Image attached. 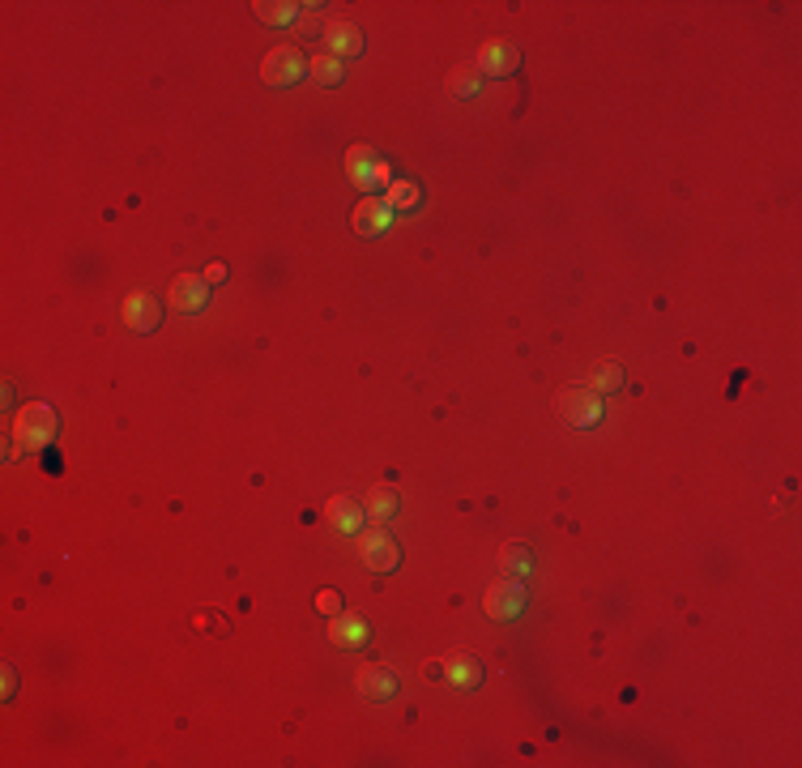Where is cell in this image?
<instances>
[{
	"label": "cell",
	"mask_w": 802,
	"mask_h": 768,
	"mask_svg": "<svg viewBox=\"0 0 802 768\" xmlns=\"http://www.w3.org/2000/svg\"><path fill=\"white\" fill-rule=\"evenodd\" d=\"M376 171H380V154L372 146H350V154H346L350 184H359L363 192H376Z\"/></svg>",
	"instance_id": "5bb4252c"
},
{
	"label": "cell",
	"mask_w": 802,
	"mask_h": 768,
	"mask_svg": "<svg viewBox=\"0 0 802 768\" xmlns=\"http://www.w3.org/2000/svg\"><path fill=\"white\" fill-rule=\"evenodd\" d=\"M559 414L568 427H593L602 419V393H593L589 384H568L559 389Z\"/></svg>",
	"instance_id": "3957f363"
},
{
	"label": "cell",
	"mask_w": 802,
	"mask_h": 768,
	"mask_svg": "<svg viewBox=\"0 0 802 768\" xmlns=\"http://www.w3.org/2000/svg\"><path fill=\"white\" fill-rule=\"evenodd\" d=\"M393 205L384 201V197H376V192H367V197L355 205V231L359 235H384L393 227Z\"/></svg>",
	"instance_id": "30bf717a"
},
{
	"label": "cell",
	"mask_w": 802,
	"mask_h": 768,
	"mask_svg": "<svg viewBox=\"0 0 802 768\" xmlns=\"http://www.w3.org/2000/svg\"><path fill=\"white\" fill-rule=\"evenodd\" d=\"M210 291L214 286L201 274H175L167 286V308L175 316H197V312H205V303H210Z\"/></svg>",
	"instance_id": "277c9868"
},
{
	"label": "cell",
	"mask_w": 802,
	"mask_h": 768,
	"mask_svg": "<svg viewBox=\"0 0 802 768\" xmlns=\"http://www.w3.org/2000/svg\"><path fill=\"white\" fill-rule=\"evenodd\" d=\"M124 325L133 333H154L158 325H163V299L150 295V291H133L124 299Z\"/></svg>",
	"instance_id": "ba28073f"
},
{
	"label": "cell",
	"mask_w": 802,
	"mask_h": 768,
	"mask_svg": "<svg viewBox=\"0 0 802 768\" xmlns=\"http://www.w3.org/2000/svg\"><path fill=\"white\" fill-rule=\"evenodd\" d=\"M0 687H5V692H0V696H13V692H18V670H13V666H5V683H0Z\"/></svg>",
	"instance_id": "484cf974"
},
{
	"label": "cell",
	"mask_w": 802,
	"mask_h": 768,
	"mask_svg": "<svg viewBox=\"0 0 802 768\" xmlns=\"http://www.w3.org/2000/svg\"><path fill=\"white\" fill-rule=\"evenodd\" d=\"M325 517L338 525L342 534H359L363 530V521H367V512H363V504L359 500H350V495H333V500L325 504Z\"/></svg>",
	"instance_id": "9a60e30c"
},
{
	"label": "cell",
	"mask_w": 802,
	"mask_h": 768,
	"mask_svg": "<svg viewBox=\"0 0 802 768\" xmlns=\"http://www.w3.org/2000/svg\"><path fill=\"white\" fill-rule=\"evenodd\" d=\"M355 687H359V696H367V700H393L401 692V679L393 675L389 666H363Z\"/></svg>",
	"instance_id": "7c38bea8"
},
{
	"label": "cell",
	"mask_w": 802,
	"mask_h": 768,
	"mask_svg": "<svg viewBox=\"0 0 802 768\" xmlns=\"http://www.w3.org/2000/svg\"><path fill=\"white\" fill-rule=\"evenodd\" d=\"M384 201L393 205V214H410V210H419L423 205V188L414 180H393L389 188H384Z\"/></svg>",
	"instance_id": "e0dca14e"
},
{
	"label": "cell",
	"mask_w": 802,
	"mask_h": 768,
	"mask_svg": "<svg viewBox=\"0 0 802 768\" xmlns=\"http://www.w3.org/2000/svg\"><path fill=\"white\" fill-rule=\"evenodd\" d=\"M623 384H628V376H623L619 363H598V367H593V376H589V389L593 393H606V397L619 393Z\"/></svg>",
	"instance_id": "7402d4cb"
},
{
	"label": "cell",
	"mask_w": 802,
	"mask_h": 768,
	"mask_svg": "<svg viewBox=\"0 0 802 768\" xmlns=\"http://www.w3.org/2000/svg\"><path fill=\"white\" fill-rule=\"evenodd\" d=\"M329 640H333V645H338V649H363L367 645V640H372V623H367V619H359V615H333L329 619Z\"/></svg>",
	"instance_id": "8fae6325"
},
{
	"label": "cell",
	"mask_w": 802,
	"mask_h": 768,
	"mask_svg": "<svg viewBox=\"0 0 802 768\" xmlns=\"http://www.w3.org/2000/svg\"><path fill=\"white\" fill-rule=\"evenodd\" d=\"M483 82H487V77L478 73V64H457L453 77H448V86H453L457 99H474V94L483 90Z\"/></svg>",
	"instance_id": "44dd1931"
},
{
	"label": "cell",
	"mask_w": 802,
	"mask_h": 768,
	"mask_svg": "<svg viewBox=\"0 0 802 768\" xmlns=\"http://www.w3.org/2000/svg\"><path fill=\"white\" fill-rule=\"evenodd\" d=\"M308 77H312L316 86H342V82H346V69H342V60H338V56L320 52V56L308 60Z\"/></svg>",
	"instance_id": "d6986e66"
},
{
	"label": "cell",
	"mask_w": 802,
	"mask_h": 768,
	"mask_svg": "<svg viewBox=\"0 0 802 768\" xmlns=\"http://www.w3.org/2000/svg\"><path fill=\"white\" fill-rule=\"evenodd\" d=\"M440 675L448 687H457V692H478L487 679V670H483V658H478V653H448Z\"/></svg>",
	"instance_id": "52a82bcc"
},
{
	"label": "cell",
	"mask_w": 802,
	"mask_h": 768,
	"mask_svg": "<svg viewBox=\"0 0 802 768\" xmlns=\"http://www.w3.org/2000/svg\"><path fill=\"white\" fill-rule=\"evenodd\" d=\"M359 559L372 572H393V568H401V542L384 530V525H372V530L359 538Z\"/></svg>",
	"instance_id": "8992f818"
},
{
	"label": "cell",
	"mask_w": 802,
	"mask_h": 768,
	"mask_svg": "<svg viewBox=\"0 0 802 768\" xmlns=\"http://www.w3.org/2000/svg\"><path fill=\"white\" fill-rule=\"evenodd\" d=\"M525 606H529V589L517 581V576H508V581H495V585L487 589V598H483V611H487L491 619H500V623L521 619Z\"/></svg>",
	"instance_id": "5b68a950"
},
{
	"label": "cell",
	"mask_w": 802,
	"mask_h": 768,
	"mask_svg": "<svg viewBox=\"0 0 802 768\" xmlns=\"http://www.w3.org/2000/svg\"><path fill=\"white\" fill-rule=\"evenodd\" d=\"M316 611L320 615H342V594H338V589H320V594H316Z\"/></svg>",
	"instance_id": "cb8c5ba5"
},
{
	"label": "cell",
	"mask_w": 802,
	"mask_h": 768,
	"mask_svg": "<svg viewBox=\"0 0 802 768\" xmlns=\"http://www.w3.org/2000/svg\"><path fill=\"white\" fill-rule=\"evenodd\" d=\"M474 64L483 77H512L521 69V52H517V43H508V39H491V43L478 47Z\"/></svg>",
	"instance_id": "9c48e42d"
},
{
	"label": "cell",
	"mask_w": 802,
	"mask_h": 768,
	"mask_svg": "<svg viewBox=\"0 0 802 768\" xmlns=\"http://www.w3.org/2000/svg\"><path fill=\"white\" fill-rule=\"evenodd\" d=\"M534 551L525 547V542H508V547L500 551V568H504V576H517V581H525L529 572H534Z\"/></svg>",
	"instance_id": "ac0fdd59"
},
{
	"label": "cell",
	"mask_w": 802,
	"mask_h": 768,
	"mask_svg": "<svg viewBox=\"0 0 802 768\" xmlns=\"http://www.w3.org/2000/svg\"><path fill=\"white\" fill-rule=\"evenodd\" d=\"M60 436V414L43 402H30L18 410V419L9 427V448H22V453H43L47 444Z\"/></svg>",
	"instance_id": "6da1fadb"
},
{
	"label": "cell",
	"mask_w": 802,
	"mask_h": 768,
	"mask_svg": "<svg viewBox=\"0 0 802 768\" xmlns=\"http://www.w3.org/2000/svg\"><path fill=\"white\" fill-rule=\"evenodd\" d=\"M192 623H197L201 632H210V636H231V619L218 615V611H197V615H192Z\"/></svg>",
	"instance_id": "603a6c76"
},
{
	"label": "cell",
	"mask_w": 802,
	"mask_h": 768,
	"mask_svg": "<svg viewBox=\"0 0 802 768\" xmlns=\"http://www.w3.org/2000/svg\"><path fill=\"white\" fill-rule=\"evenodd\" d=\"M397 508H401V500H397V491H393V487H384V483L367 487V495H363V512H367V521H372V525L393 521V517H397Z\"/></svg>",
	"instance_id": "2e32d148"
},
{
	"label": "cell",
	"mask_w": 802,
	"mask_h": 768,
	"mask_svg": "<svg viewBox=\"0 0 802 768\" xmlns=\"http://www.w3.org/2000/svg\"><path fill=\"white\" fill-rule=\"evenodd\" d=\"M325 43H329V47H325L329 56L350 60V56H359V52H363V30H359L355 22H342V18H338V22H329V26H325Z\"/></svg>",
	"instance_id": "4fadbf2b"
},
{
	"label": "cell",
	"mask_w": 802,
	"mask_h": 768,
	"mask_svg": "<svg viewBox=\"0 0 802 768\" xmlns=\"http://www.w3.org/2000/svg\"><path fill=\"white\" fill-rule=\"evenodd\" d=\"M201 278H205V282H210V286H218L222 278H227V265H222V261H214V265H210V269H205V274H201Z\"/></svg>",
	"instance_id": "d4e9b609"
},
{
	"label": "cell",
	"mask_w": 802,
	"mask_h": 768,
	"mask_svg": "<svg viewBox=\"0 0 802 768\" xmlns=\"http://www.w3.org/2000/svg\"><path fill=\"white\" fill-rule=\"evenodd\" d=\"M256 18H261L265 26H291L299 22V5L295 0H261V5H252Z\"/></svg>",
	"instance_id": "ffe728a7"
},
{
	"label": "cell",
	"mask_w": 802,
	"mask_h": 768,
	"mask_svg": "<svg viewBox=\"0 0 802 768\" xmlns=\"http://www.w3.org/2000/svg\"><path fill=\"white\" fill-rule=\"evenodd\" d=\"M303 73H308V56H303L299 47H291V43L274 47V52L261 60V77H265V86H274V90L295 86Z\"/></svg>",
	"instance_id": "7a4b0ae2"
}]
</instances>
